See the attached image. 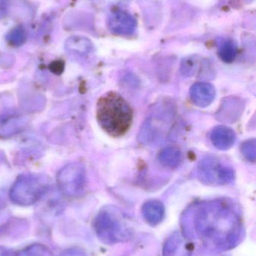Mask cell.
Returning a JSON list of instances; mask_svg holds the SVG:
<instances>
[{
    "mask_svg": "<svg viewBox=\"0 0 256 256\" xmlns=\"http://www.w3.org/2000/svg\"><path fill=\"white\" fill-rule=\"evenodd\" d=\"M96 117L105 132L112 136L119 137L126 134L131 128L133 111L120 94L110 92L99 98Z\"/></svg>",
    "mask_w": 256,
    "mask_h": 256,
    "instance_id": "cell-2",
    "label": "cell"
},
{
    "mask_svg": "<svg viewBox=\"0 0 256 256\" xmlns=\"http://www.w3.org/2000/svg\"><path fill=\"white\" fill-rule=\"evenodd\" d=\"M218 52L222 61L230 63L237 56V48L231 40H225L219 45Z\"/></svg>",
    "mask_w": 256,
    "mask_h": 256,
    "instance_id": "cell-17",
    "label": "cell"
},
{
    "mask_svg": "<svg viewBox=\"0 0 256 256\" xmlns=\"http://www.w3.org/2000/svg\"><path fill=\"white\" fill-rule=\"evenodd\" d=\"M194 250L190 239L180 232L171 234L163 246L162 256H191Z\"/></svg>",
    "mask_w": 256,
    "mask_h": 256,
    "instance_id": "cell-8",
    "label": "cell"
},
{
    "mask_svg": "<svg viewBox=\"0 0 256 256\" xmlns=\"http://www.w3.org/2000/svg\"><path fill=\"white\" fill-rule=\"evenodd\" d=\"M85 170L78 162L68 164L59 172L57 180L60 190L68 196H78L85 186Z\"/></svg>",
    "mask_w": 256,
    "mask_h": 256,
    "instance_id": "cell-5",
    "label": "cell"
},
{
    "mask_svg": "<svg viewBox=\"0 0 256 256\" xmlns=\"http://www.w3.org/2000/svg\"><path fill=\"white\" fill-rule=\"evenodd\" d=\"M9 8V0H0V19L6 16Z\"/></svg>",
    "mask_w": 256,
    "mask_h": 256,
    "instance_id": "cell-23",
    "label": "cell"
},
{
    "mask_svg": "<svg viewBox=\"0 0 256 256\" xmlns=\"http://www.w3.org/2000/svg\"><path fill=\"white\" fill-rule=\"evenodd\" d=\"M6 40L12 46H21L25 42L26 33L21 26H17L9 32Z\"/></svg>",
    "mask_w": 256,
    "mask_h": 256,
    "instance_id": "cell-19",
    "label": "cell"
},
{
    "mask_svg": "<svg viewBox=\"0 0 256 256\" xmlns=\"http://www.w3.org/2000/svg\"><path fill=\"white\" fill-rule=\"evenodd\" d=\"M187 232L207 246L227 250L238 244L243 228L240 216L231 203L222 200L206 202L185 214Z\"/></svg>",
    "mask_w": 256,
    "mask_h": 256,
    "instance_id": "cell-1",
    "label": "cell"
},
{
    "mask_svg": "<svg viewBox=\"0 0 256 256\" xmlns=\"http://www.w3.org/2000/svg\"><path fill=\"white\" fill-rule=\"evenodd\" d=\"M27 124L23 116L0 115V137H10L21 132Z\"/></svg>",
    "mask_w": 256,
    "mask_h": 256,
    "instance_id": "cell-11",
    "label": "cell"
},
{
    "mask_svg": "<svg viewBox=\"0 0 256 256\" xmlns=\"http://www.w3.org/2000/svg\"><path fill=\"white\" fill-rule=\"evenodd\" d=\"M16 256H52L51 250L42 244H33L20 251Z\"/></svg>",
    "mask_w": 256,
    "mask_h": 256,
    "instance_id": "cell-18",
    "label": "cell"
},
{
    "mask_svg": "<svg viewBox=\"0 0 256 256\" xmlns=\"http://www.w3.org/2000/svg\"><path fill=\"white\" fill-rule=\"evenodd\" d=\"M210 140L216 148L228 150L235 142L236 134L231 128L219 126L212 131Z\"/></svg>",
    "mask_w": 256,
    "mask_h": 256,
    "instance_id": "cell-12",
    "label": "cell"
},
{
    "mask_svg": "<svg viewBox=\"0 0 256 256\" xmlns=\"http://www.w3.org/2000/svg\"><path fill=\"white\" fill-rule=\"evenodd\" d=\"M51 180L43 174L20 176L10 191V198L15 204L27 206L37 202L49 189Z\"/></svg>",
    "mask_w": 256,
    "mask_h": 256,
    "instance_id": "cell-4",
    "label": "cell"
},
{
    "mask_svg": "<svg viewBox=\"0 0 256 256\" xmlns=\"http://www.w3.org/2000/svg\"><path fill=\"white\" fill-rule=\"evenodd\" d=\"M141 212L144 220L151 226L160 224L165 216V207L159 200H150L144 203Z\"/></svg>",
    "mask_w": 256,
    "mask_h": 256,
    "instance_id": "cell-13",
    "label": "cell"
},
{
    "mask_svg": "<svg viewBox=\"0 0 256 256\" xmlns=\"http://www.w3.org/2000/svg\"><path fill=\"white\" fill-rule=\"evenodd\" d=\"M93 48L91 42L87 38L82 36H73L66 42V49L71 54L85 55L89 54Z\"/></svg>",
    "mask_w": 256,
    "mask_h": 256,
    "instance_id": "cell-15",
    "label": "cell"
},
{
    "mask_svg": "<svg viewBox=\"0 0 256 256\" xmlns=\"http://www.w3.org/2000/svg\"><path fill=\"white\" fill-rule=\"evenodd\" d=\"M164 111L155 112L141 128L140 140L147 144H156L163 141L171 123V116Z\"/></svg>",
    "mask_w": 256,
    "mask_h": 256,
    "instance_id": "cell-7",
    "label": "cell"
},
{
    "mask_svg": "<svg viewBox=\"0 0 256 256\" xmlns=\"http://www.w3.org/2000/svg\"><path fill=\"white\" fill-rule=\"evenodd\" d=\"M241 152L243 156L250 162H255L256 156V144L254 140H248L242 144Z\"/></svg>",
    "mask_w": 256,
    "mask_h": 256,
    "instance_id": "cell-21",
    "label": "cell"
},
{
    "mask_svg": "<svg viewBox=\"0 0 256 256\" xmlns=\"http://www.w3.org/2000/svg\"><path fill=\"white\" fill-rule=\"evenodd\" d=\"M6 196L3 191H0V209L3 208L6 206Z\"/></svg>",
    "mask_w": 256,
    "mask_h": 256,
    "instance_id": "cell-24",
    "label": "cell"
},
{
    "mask_svg": "<svg viewBox=\"0 0 256 256\" xmlns=\"http://www.w3.org/2000/svg\"><path fill=\"white\" fill-rule=\"evenodd\" d=\"M159 161L165 166L171 168H177L182 160L180 149L176 147H168L163 149L159 155Z\"/></svg>",
    "mask_w": 256,
    "mask_h": 256,
    "instance_id": "cell-16",
    "label": "cell"
},
{
    "mask_svg": "<svg viewBox=\"0 0 256 256\" xmlns=\"http://www.w3.org/2000/svg\"><path fill=\"white\" fill-rule=\"evenodd\" d=\"M243 104L239 99H226L222 104V108L219 110V118L220 120L226 122H234L243 111Z\"/></svg>",
    "mask_w": 256,
    "mask_h": 256,
    "instance_id": "cell-14",
    "label": "cell"
},
{
    "mask_svg": "<svg viewBox=\"0 0 256 256\" xmlns=\"http://www.w3.org/2000/svg\"><path fill=\"white\" fill-rule=\"evenodd\" d=\"M59 256H87L84 251L78 249H71L64 251Z\"/></svg>",
    "mask_w": 256,
    "mask_h": 256,
    "instance_id": "cell-22",
    "label": "cell"
},
{
    "mask_svg": "<svg viewBox=\"0 0 256 256\" xmlns=\"http://www.w3.org/2000/svg\"><path fill=\"white\" fill-rule=\"evenodd\" d=\"M198 66V58L196 56H189L183 60L181 63V73L186 76H192L196 73Z\"/></svg>",
    "mask_w": 256,
    "mask_h": 256,
    "instance_id": "cell-20",
    "label": "cell"
},
{
    "mask_svg": "<svg viewBox=\"0 0 256 256\" xmlns=\"http://www.w3.org/2000/svg\"><path fill=\"white\" fill-rule=\"evenodd\" d=\"M215 96L214 87L207 82H197L190 90L191 100L200 108L209 106L214 100Z\"/></svg>",
    "mask_w": 256,
    "mask_h": 256,
    "instance_id": "cell-10",
    "label": "cell"
},
{
    "mask_svg": "<svg viewBox=\"0 0 256 256\" xmlns=\"http://www.w3.org/2000/svg\"><path fill=\"white\" fill-rule=\"evenodd\" d=\"M135 18L124 10L113 12L108 18V26L113 33L119 36H131L136 30Z\"/></svg>",
    "mask_w": 256,
    "mask_h": 256,
    "instance_id": "cell-9",
    "label": "cell"
},
{
    "mask_svg": "<svg viewBox=\"0 0 256 256\" xmlns=\"http://www.w3.org/2000/svg\"><path fill=\"white\" fill-rule=\"evenodd\" d=\"M198 170L200 180L207 184H226L234 180L232 168L216 158H204Z\"/></svg>",
    "mask_w": 256,
    "mask_h": 256,
    "instance_id": "cell-6",
    "label": "cell"
},
{
    "mask_svg": "<svg viewBox=\"0 0 256 256\" xmlns=\"http://www.w3.org/2000/svg\"><path fill=\"white\" fill-rule=\"evenodd\" d=\"M96 236L105 244L128 242L134 234L133 225L121 210L114 206L104 208L95 218Z\"/></svg>",
    "mask_w": 256,
    "mask_h": 256,
    "instance_id": "cell-3",
    "label": "cell"
}]
</instances>
